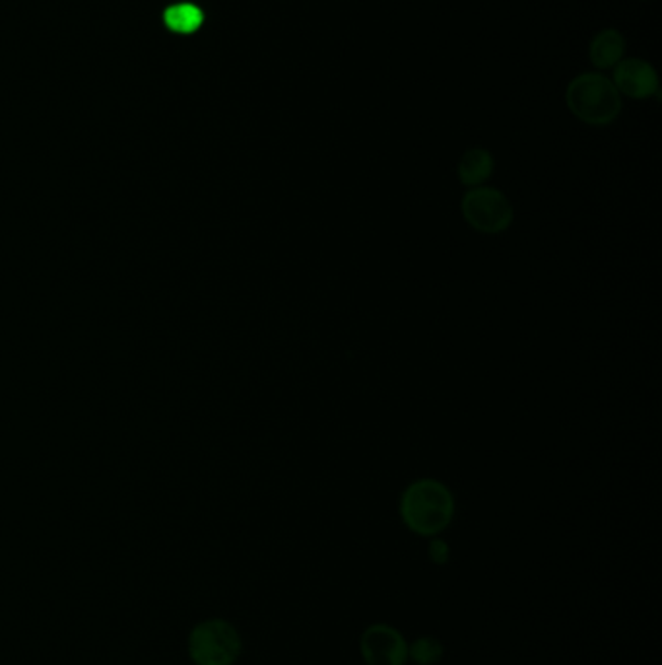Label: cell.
<instances>
[{"mask_svg": "<svg viewBox=\"0 0 662 665\" xmlns=\"http://www.w3.org/2000/svg\"><path fill=\"white\" fill-rule=\"evenodd\" d=\"M402 524L418 537L444 534L454 517V497L445 482L418 479L410 482L399 502Z\"/></svg>", "mask_w": 662, "mask_h": 665, "instance_id": "6da1fadb", "label": "cell"}, {"mask_svg": "<svg viewBox=\"0 0 662 665\" xmlns=\"http://www.w3.org/2000/svg\"><path fill=\"white\" fill-rule=\"evenodd\" d=\"M566 104L579 121L593 127L611 125L622 112V96L614 82L596 72H584L569 82Z\"/></svg>", "mask_w": 662, "mask_h": 665, "instance_id": "7a4b0ae2", "label": "cell"}, {"mask_svg": "<svg viewBox=\"0 0 662 665\" xmlns=\"http://www.w3.org/2000/svg\"><path fill=\"white\" fill-rule=\"evenodd\" d=\"M187 646L194 665H234L244 652V640L232 622L214 617L191 630Z\"/></svg>", "mask_w": 662, "mask_h": 665, "instance_id": "3957f363", "label": "cell"}, {"mask_svg": "<svg viewBox=\"0 0 662 665\" xmlns=\"http://www.w3.org/2000/svg\"><path fill=\"white\" fill-rule=\"evenodd\" d=\"M462 217L469 226L482 234H499L513 224V207L496 187L480 185L464 192L461 201Z\"/></svg>", "mask_w": 662, "mask_h": 665, "instance_id": "277c9868", "label": "cell"}, {"mask_svg": "<svg viewBox=\"0 0 662 665\" xmlns=\"http://www.w3.org/2000/svg\"><path fill=\"white\" fill-rule=\"evenodd\" d=\"M359 656L366 665H406L409 640L389 622H371L359 637Z\"/></svg>", "mask_w": 662, "mask_h": 665, "instance_id": "5b68a950", "label": "cell"}, {"mask_svg": "<svg viewBox=\"0 0 662 665\" xmlns=\"http://www.w3.org/2000/svg\"><path fill=\"white\" fill-rule=\"evenodd\" d=\"M614 86L619 94L646 100L659 92V74L643 59H624L614 67Z\"/></svg>", "mask_w": 662, "mask_h": 665, "instance_id": "8992f818", "label": "cell"}, {"mask_svg": "<svg viewBox=\"0 0 662 665\" xmlns=\"http://www.w3.org/2000/svg\"><path fill=\"white\" fill-rule=\"evenodd\" d=\"M494 166H496V162H494L492 152L476 147V149L464 152V156L461 158V162L457 166V175H459V182L462 185L480 187L492 177Z\"/></svg>", "mask_w": 662, "mask_h": 665, "instance_id": "52a82bcc", "label": "cell"}, {"mask_svg": "<svg viewBox=\"0 0 662 665\" xmlns=\"http://www.w3.org/2000/svg\"><path fill=\"white\" fill-rule=\"evenodd\" d=\"M626 51V42L618 30H602L601 34L594 35L589 57L596 69H612L616 67Z\"/></svg>", "mask_w": 662, "mask_h": 665, "instance_id": "ba28073f", "label": "cell"}, {"mask_svg": "<svg viewBox=\"0 0 662 665\" xmlns=\"http://www.w3.org/2000/svg\"><path fill=\"white\" fill-rule=\"evenodd\" d=\"M445 657V644L437 637L422 634L409 642V662L414 665L441 664Z\"/></svg>", "mask_w": 662, "mask_h": 665, "instance_id": "9c48e42d", "label": "cell"}, {"mask_svg": "<svg viewBox=\"0 0 662 665\" xmlns=\"http://www.w3.org/2000/svg\"><path fill=\"white\" fill-rule=\"evenodd\" d=\"M164 22L174 32L189 34V32H194V30H199V26H201L202 12L194 4H177V7L166 10Z\"/></svg>", "mask_w": 662, "mask_h": 665, "instance_id": "30bf717a", "label": "cell"}, {"mask_svg": "<svg viewBox=\"0 0 662 665\" xmlns=\"http://www.w3.org/2000/svg\"><path fill=\"white\" fill-rule=\"evenodd\" d=\"M427 559H429L432 564H436V567L449 564L451 562V547H449V542L441 539L439 535L432 537L429 545H427Z\"/></svg>", "mask_w": 662, "mask_h": 665, "instance_id": "8fae6325", "label": "cell"}]
</instances>
